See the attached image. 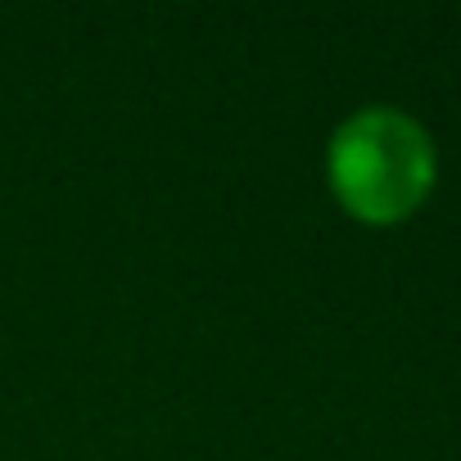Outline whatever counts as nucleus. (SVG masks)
<instances>
[{
  "label": "nucleus",
  "mask_w": 461,
  "mask_h": 461,
  "mask_svg": "<svg viewBox=\"0 0 461 461\" xmlns=\"http://www.w3.org/2000/svg\"><path fill=\"white\" fill-rule=\"evenodd\" d=\"M438 154L429 131L389 104L348 113L326 145V181L339 208L366 226L407 221L434 190Z\"/></svg>",
  "instance_id": "nucleus-1"
}]
</instances>
